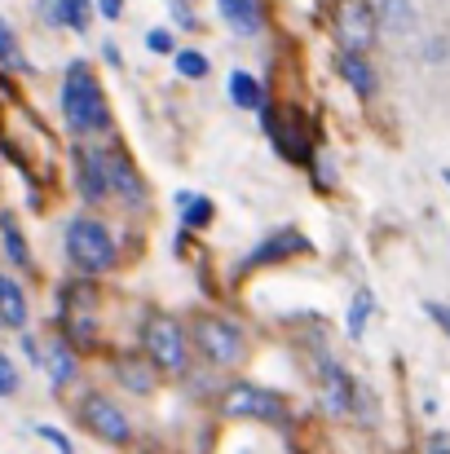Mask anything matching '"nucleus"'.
I'll list each match as a JSON object with an SVG mask.
<instances>
[{
  "instance_id": "f257e3e1",
  "label": "nucleus",
  "mask_w": 450,
  "mask_h": 454,
  "mask_svg": "<svg viewBox=\"0 0 450 454\" xmlns=\"http://www.w3.org/2000/svg\"><path fill=\"white\" fill-rule=\"evenodd\" d=\"M62 115L75 133H98L107 129V102H102V89L93 80V71L84 62H71L67 67V80H62Z\"/></svg>"
},
{
  "instance_id": "f03ea898",
  "label": "nucleus",
  "mask_w": 450,
  "mask_h": 454,
  "mask_svg": "<svg viewBox=\"0 0 450 454\" xmlns=\"http://www.w3.org/2000/svg\"><path fill=\"white\" fill-rule=\"evenodd\" d=\"M67 256L84 270V274H107L115 265V239L102 221H71L67 225Z\"/></svg>"
},
{
  "instance_id": "7ed1b4c3",
  "label": "nucleus",
  "mask_w": 450,
  "mask_h": 454,
  "mask_svg": "<svg viewBox=\"0 0 450 454\" xmlns=\"http://www.w3.org/2000/svg\"><path fill=\"white\" fill-rule=\"evenodd\" d=\"M194 344H199V353H203L208 362H217V366H239L243 353H248L243 331H239L234 322H225V317H199Z\"/></svg>"
},
{
  "instance_id": "20e7f679",
  "label": "nucleus",
  "mask_w": 450,
  "mask_h": 454,
  "mask_svg": "<svg viewBox=\"0 0 450 454\" xmlns=\"http://www.w3.org/2000/svg\"><path fill=\"white\" fill-rule=\"evenodd\" d=\"M221 411L234 415V419H261V424H283V419H288L283 397L270 393V388H257V384H234V388L225 393Z\"/></svg>"
},
{
  "instance_id": "39448f33",
  "label": "nucleus",
  "mask_w": 450,
  "mask_h": 454,
  "mask_svg": "<svg viewBox=\"0 0 450 454\" xmlns=\"http://www.w3.org/2000/svg\"><path fill=\"white\" fill-rule=\"evenodd\" d=\"M142 340H146V353L159 371H172V375L186 371V335H181V326L172 317H163V313L146 317Z\"/></svg>"
},
{
  "instance_id": "423d86ee",
  "label": "nucleus",
  "mask_w": 450,
  "mask_h": 454,
  "mask_svg": "<svg viewBox=\"0 0 450 454\" xmlns=\"http://www.w3.org/2000/svg\"><path fill=\"white\" fill-rule=\"evenodd\" d=\"M265 111V106H261ZM265 133H270V142L279 146L283 159H292V163H309L313 159V146H309V129H304V120H300V111H265Z\"/></svg>"
},
{
  "instance_id": "0eeeda50",
  "label": "nucleus",
  "mask_w": 450,
  "mask_h": 454,
  "mask_svg": "<svg viewBox=\"0 0 450 454\" xmlns=\"http://www.w3.org/2000/svg\"><path fill=\"white\" fill-rule=\"evenodd\" d=\"M375 27H380V18H375V9H371L367 0H344V4H340L336 31H340L344 49L367 53V49H371V40H375Z\"/></svg>"
},
{
  "instance_id": "6e6552de",
  "label": "nucleus",
  "mask_w": 450,
  "mask_h": 454,
  "mask_svg": "<svg viewBox=\"0 0 450 454\" xmlns=\"http://www.w3.org/2000/svg\"><path fill=\"white\" fill-rule=\"evenodd\" d=\"M80 419L89 424V433H98V437L111 442V446H129V437H133L124 411H120L115 402H107V397H89V402L80 406Z\"/></svg>"
},
{
  "instance_id": "1a4fd4ad",
  "label": "nucleus",
  "mask_w": 450,
  "mask_h": 454,
  "mask_svg": "<svg viewBox=\"0 0 450 454\" xmlns=\"http://www.w3.org/2000/svg\"><path fill=\"white\" fill-rule=\"evenodd\" d=\"M75 181H80V194L89 203H102L111 194V176H107V154L98 151H75Z\"/></svg>"
},
{
  "instance_id": "9d476101",
  "label": "nucleus",
  "mask_w": 450,
  "mask_h": 454,
  "mask_svg": "<svg viewBox=\"0 0 450 454\" xmlns=\"http://www.w3.org/2000/svg\"><path fill=\"white\" fill-rule=\"evenodd\" d=\"M309 243H304V234H296V230H279V234H270L243 265L252 270V265H270V261H283V256H296V252H304Z\"/></svg>"
},
{
  "instance_id": "9b49d317",
  "label": "nucleus",
  "mask_w": 450,
  "mask_h": 454,
  "mask_svg": "<svg viewBox=\"0 0 450 454\" xmlns=\"http://www.w3.org/2000/svg\"><path fill=\"white\" fill-rule=\"evenodd\" d=\"M107 176H111V190H120L124 203H142V176L133 172V163L120 151L107 154Z\"/></svg>"
},
{
  "instance_id": "f8f14e48",
  "label": "nucleus",
  "mask_w": 450,
  "mask_h": 454,
  "mask_svg": "<svg viewBox=\"0 0 450 454\" xmlns=\"http://www.w3.org/2000/svg\"><path fill=\"white\" fill-rule=\"evenodd\" d=\"M322 397L336 415H349V406H353V384L336 362H322Z\"/></svg>"
},
{
  "instance_id": "ddd939ff",
  "label": "nucleus",
  "mask_w": 450,
  "mask_h": 454,
  "mask_svg": "<svg viewBox=\"0 0 450 454\" xmlns=\"http://www.w3.org/2000/svg\"><path fill=\"white\" fill-rule=\"evenodd\" d=\"M340 75H344V80H349V89H358L362 98H371V93H375V71H371V62H367L362 53L344 49V53H340Z\"/></svg>"
},
{
  "instance_id": "4468645a",
  "label": "nucleus",
  "mask_w": 450,
  "mask_h": 454,
  "mask_svg": "<svg viewBox=\"0 0 450 454\" xmlns=\"http://www.w3.org/2000/svg\"><path fill=\"white\" fill-rule=\"evenodd\" d=\"M217 4H221V13L230 18L234 31H243V35L261 31V0H217Z\"/></svg>"
},
{
  "instance_id": "2eb2a0df",
  "label": "nucleus",
  "mask_w": 450,
  "mask_h": 454,
  "mask_svg": "<svg viewBox=\"0 0 450 454\" xmlns=\"http://www.w3.org/2000/svg\"><path fill=\"white\" fill-rule=\"evenodd\" d=\"M0 322L4 326H22L27 322V296H22V287L9 274H0Z\"/></svg>"
},
{
  "instance_id": "dca6fc26",
  "label": "nucleus",
  "mask_w": 450,
  "mask_h": 454,
  "mask_svg": "<svg viewBox=\"0 0 450 454\" xmlns=\"http://www.w3.org/2000/svg\"><path fill=\"white\" fill-rule=\"evenodd\" d=\"M230 102L243 106V111H261V106H265V93H261V84H257L252 75L234 71V75H230Z\"/></svg>"
},
{
  "instance_id": "f3484780",
  "label": "nucleus",
  "mask_w": 450,
  "mask_h": 454,
  "mask_svg": "<svg viewBox=\"0 0 450 454\" xmlns=\"http://www.w3.org/2000/svg\"><path fill=\"white\" fill-rule=\"evenodd\" d=\"M177 203H181V230H199V225L212 221V203L208 199H194L190 190H181Z\"/></svg>"
},
{
  "instance_id": "a211bd4d",
  "label": "nucleus",
  "mask_w": 450,
  "mask_h": 454,
  "mask_svg": "<svg viewBox=\"0 0 450 454\" xmlns=\"http://www.w3.org/2000/svg\"><path fill=\"white\" fill-rule=\"evenodd\" d=\"M44 366H49V380H53L58 388H62V384H71V375H75V357L67 353V344H49Z\"/></svg>"
},
{
  "instance_id": "6ab92c4d",
  "label": "nucleus",
  "mask_w": 450,
  "mask_h": 454,
  "mask_svg": "<svg viewBox=\"0 0 450 454\" xmlns=\"http://www.w3.org/2000/svg\"><path fill=\"white\" fill-rule=\"evenodd\" d=\"M380 18H384V27L398 31V35H407V31L415 27V9H411V0H384V4H380Z\"/></svg>"
},
{
  "instance_id": "aec40b11",
  "label": "nucleus",
  "mask_w": 450,
  "mask_h": 454,
  "mask_svg": "<svg viewBox=\"0 0 450 454\" xmlns=\"http://www.w3.org/2000/svg\"><path fill=\"white\" fill-rule=\"evenodd\" d=\"M371 309H375L371 292H358V296H353V304H349V340H362V326H367Z\"/></svg>"
},
{
  "instance_id": "412c9836",
  "label": "nucleus",
  "mask_w": 450,
  "mask_h": 454,
  "mask_svg": "<svg viewBox=\"0 0 450 454\" xmlns=\"http://www.w3.org/2000/svg\"><path fill=\"white\" fill-rule=\"evenodd\" d=\"M0 239H4V252H9V261L27 270V265H31V256H27V243H22V234H18V225H13V221H4Z\"/></svg>"
},
{
  "instance_id": "4be33fe9",
  "label": "nucleus",
  "mask_w": 450,
  "mask_h": 454,
  "mask_svg": "<svg viewBox=\"0 0 450 454\" xmlns=\"http://www.w3.org/2000/svg\"><path fill=\"white\" fill-rule=\"evenodd\" d=\"M120 380H124L133 393H150V388H154V375H150L142 362H120Z\"/></svg>"
},
{
  "instance_id": "5701e85b",
  "label": "nucleus",
  "mask_w": 450,
  "mask_h": 454,
  "mask_svg": "<svg viewBox=\"0 0 450 454\" xmlns=\"http://www.w3.org/2000/svg\"><path fill=\"white\" fill-rule=\"evenodd\" d=\"M177 71H181L186 80H203V75H208V58H203L199 49H181V53H177Z\"/></svg>"
},
{
  "instance_id": "b1692460",
  "label": "nucleus",
  "mask_w": 450,
  "mask_h": 454,
  "mask_svg": "<svg viewBox=\"0 0 450 454\" xmlns=\"http://www.w3.org/2000/svg\"><path fill=\"white\" fill-rule=\"evenodd\" d=\"M89 0H67V27L71 31H89Z\"/></svg>"
},
{
  "instance_id": "393cba45",
  "label": "nucleus",
  "mask_w": 450,
  "mask_h": 454,
  "mask_svg": "<svg viewBox=\"0 0 450 454\" xmlns=\"http://www.w3.org/2000/svg\"><path fill=\"white\" fill-rule=\"evenodd\" d=\"M0 62L4 67H22V58H18V40H13V31L0 22Z\"/></svg>"
},
{
  "instance_id": "a878e982",
  "label": "nucleus",
  "mask_w": 450,
  "mask_h": 454,
  "mask_svg": "<svg viewBox=\"0 0 450 454\" xmlns=\"http://www.w3.org/2000/svg\"><path fill=\"white\" fill-rule=\"evenodd\" d=\"M40 13L49 27H67V0H40Z\"/></svg>"
},
{
  "instance_id": "bb28decb",
  "label": "nucleus",
  "mask_w": 450,
  "mask_h": 454,
  "mask_svg": "<svg viewBox=\"0 0 450 454\" xmlns=\"http://www.w3.org/2000/svg\"><path fill=\"white\" fill-rule=\"evenodd\" d=\"M18 393V371H13V362L0 353V397H13Z\"/></svg>"
},
{
  "instance_id": "cd10ccee",
  "label": "nucleus",
  "mask_w": 450,
  "mask_h": 454,
  "mask_svg": "<svg viewBox=\"0 0 450 454\" xmlns=\"http://www.w3.org/2000/svg\"><path fill=\"white\" fill-rule=\"evenodd\" d=\"M146 44L154 49V53H172V35H168V31H150Z\"/></svg>"
},
{
  "instance_id": "c85d7f7f",
  "label": "nucleus",
  "mask_w": 450,
  "mask_h": 454,
  "mask_svg": "<svg viewBox=\"0 0 450 454\" xmlns=\"http://www.w3.org/2000/svg\"><path fill=\"white\" fill-rule=\"evenodd\" d=\"M424 313H429V317H433V322H442V326H446V335H450V309H446V304L429 301V304H424Z\"/></svg>"
},
{
  "instance_id": "c756f323",
  "label": "nucleus",
  "mask_w": 450,
  "mask_h": 454,
  "mask_svg": "<svg viewBox=\"0 0 450 454\" xmlns=\"http://www.w3.org/2000/svg\"><path fill=\"white\" fill-rule=\"evenodd\" d=\"M172 13H177V22H181L186 31H194V27H199V22L190 18V9H186V0H172Z\"/></svg>"
},
{
  "instance_id": "7c9ffc66",
  "label": "nucleus",
  "mask_w": 450,
  "mask_h": 454,
  "mask_svg": "<svg viewBox=\"0 0 450 454\" xmlns=\"http://www.w3.org/2000/svg\"><path fill=\"white\" fill-rule=\"evenodd\" d=\"M98 9H102L107 18H120V13H124V0H98Z\"/></svg>"
},
{
  "instance_id": "2f4dec72",
  "label": "nucleus",
  "mask_w": 450,
  "mask_h": 454,
  "mask_svg": "<svg viewBox=\"0 0 450 454\" xmlns=\"http://www.w3.org/2000/svg\"><path fill=\"white\" fill-rule=\"evenodd\" d=\"M424 454H450V437H433V442H429V450Z\"/></svg>"
},
{
  "instance_id": "473e14b6",
  "label": "nucleus",
  "mask_w": 450,
  "mask_h": 454,
  "mask_svg": "<svg viewBox=\"0 0 450 454\" xmlns=\"http://www.w3.org/2000/svg\"><path fill=\"white\" fill-rule=\"evenodd\" d=\"M446 181H450V172H446Z\"/></svg>"
}]
</instances>
